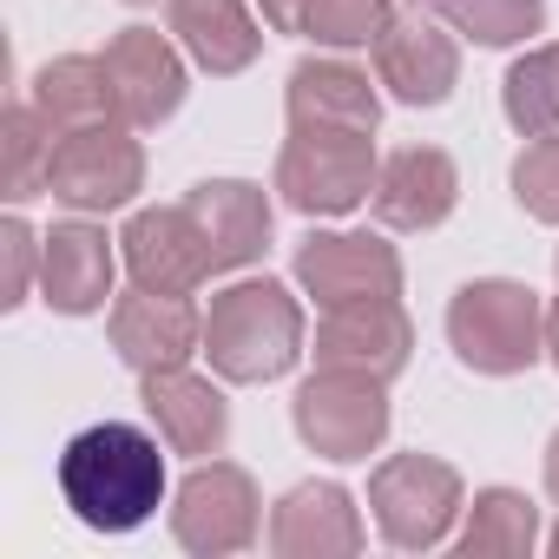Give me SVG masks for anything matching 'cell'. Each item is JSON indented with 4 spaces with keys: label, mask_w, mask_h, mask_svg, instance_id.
<instances>
[{
    "label": "cell",
    "mask_w": 559,
    "mask_h": 559,
    "mask_svg": "<svg viewBox=\"0 0 559 559\" xmlns=\"http://www.w3.org/2000/svg\"><path fill=\"white\" fill-rule=\"evenodd\" d=\"M106 73L119 93V119L126 126H165L185 106V60L158 27H126L106 40Z\"/></svg>",
    "instance_id": "13"
},
{
    "label": "cell",
    "mask_w": 559,
    "mask_h": 559,
    "mask_svg": "<svg viewBox=\"0 0 559 559\" xmlns=\"http://www.w3.org/2000/svg\"><path fill=\"white\" fill-rule=\"evenodd\" d=\"M376 139L343 126H290V145L276 152V191L304 217H343L376 191Z\"/></svg>",
    "instance_id": "4"
},
{
    "label": "cell",
    "mask_w": 559,
    "mask_h": 559,
    "mask_svg": "<svg viewBox=\"0 0 559 559\" xmlns=\"http://www.w3.org/2000/svg\"><path fill=\"white\" fill-rule=\"evenodd\" d=\"M145 185V152L126 132V119L106 126H80L53 139V165H47V191L73 211H119L132 204V191Z\"/></svg>",
    "instance_id": "7"
},
{
    "label": "cell",
    "mask_w": 559,
    "mask_h": 559,
    "mask_svg": "<svg viewBox=\"0 0 559 559\" xmlns=\"http://www.w3.org/2000/svg\"><path fill=\"white\" fill-rule=\"evenodd\" d=\"M415 356V323L395 297L330 304L317 323V369H356L376 382H395Z\"/></svg>",
    "instance_id": "9"
},
{
    "label": "cell",
    "mask_w": 559,
    "mask_h": 559,
    "mask_svg": "<svg viewBox=\"0 0 559 559\" xmlns=\"http://www.w3.org/2000/svg\"><path fill=\"white\" fill-rule=\"evenodd\" d=\"M171 34H178V47H185L204 73H217V80L243 73V67L263 53V34H257V21L243 14V0H171Z\"/></svg>",
    "instance_id": "21"
},
{
    "label": "cell",
    "mask_w": 559,
    "mask_h": 559,
    "mask_svg": "<svg viewBox=\"0 0 559 559\" xmlns=\"http://www.w3.org/2000/svg\"><path fill=\"white\" fill-rule=\"evenodd\" d=\"M112 237L99 224H53L40 237V297L60 317H93L112 297Z\"/></svg>",
    "instance_id": "16"
},
{
    "label": "cell",
    "mask_w": 559,
    "mask_h": 559,
    "mask_svg": "<svg viewBox=\"0 0 559 559\" xmlns=\"http://www.w3.org/2000/svg\"><path fill=\"white\" fill-rule=\"evenodd\" d=\"M0 257H8V276H0V310H21L34 270H40V237L27 230V217H8V224H0Z\"/></svg>",
    "instance_id": "29"
},
{
    "label": "cell",
    "mask_w": 559,
    "mask_h": 559,
    "mask_svg": "<svg viewBox=\"0 0 559 559\" xmlns=\"http://www.w3.org/2000/svg\"><path fill=\"white\" fill-rule=\"evenodd\" d=\"M270 552L276 559H349L362 552V513L336 480H304L270 513Z\"/></svg>",
    "instance_id": "14"
},
{
    "label": "cell",
    "mask_w": 559,
    "mask_h": 559,
    "mask_svg": "<svg viewBox=\"0 0 559 559\" xmlns=\"http://www.w3.org/2000/svg\"><path fill=\"white\" fill-rule=\"evenodd\" d=\"M204 356L224 382H276L304 356V310L284 284L243 276L204 310Z\"/></svg>",
    "instance_id": "2"
},
{
    "label": "cell",
    "mask_w": 559,
    "mask_h": 559,
    "mask_svg": "<svg viewBox=\"0 0 559 559\" xmlns=\"http://www.w3.org/2000/svg\"><path fill=\"white\" fill-rule=\"evenodd\" d=\"M257 8H263V21H270L276 34H304V21H310L317 0H257Z\"/></svg>",
    "instance_id": "30"
},
{
    "label": "cell",
    "mask_w": 559,
    "mask_h": 559,
    "mask_svg": "<svg viewBox=\"0 0 559 559\" xmlns=\"http://www.w3.org/2000/svg\"><path fill=\"white\" fill-rule=\"evenodd\" d=\"M297 284L330 310V304H362V297H402V257L395 243L369 230H317L297 243Z\"/></svg>",
    "instance_id": "10"
},
{
    "label": "cell",
    "mask_w": 559,
    "mask_h": 559,
    "mask_svg": "<svg viewBox=\"0 0 559 559\" xmlns=\"http://www.w3.org/2000/svg\"><path fill=\"white\" fill-rule=\"evenodd\" d=\"M369 507L395 552H428L461 520V474L441 454H389L369 474Z\"/></svg>",
    "instance_id": "5"
},
{
    "label": "cell",
    "mask_w": 559,
    "mask_h": 559,
    "mask_svg": "<svg viewBox=\"0 0 559 559\" xmlns=\"http://www.w3.org/2000/svg\"><path fill=\"white\" fill-rule=\"evenodd\" d=\"M546 552H559V526H552V539H546Z\"/></svg>",
    "instance_id": "33"
},
{
    "label": "cell",
    "mask_w": 559,
    "mask_h": 559,
    "mask_svg": "<svg viewBox=\"0 0 559 559\" xmlns=\"http://www.w3.org/2000/svg\"><path fill=\"white\" fill-rule=\"evenodd\" d=\"M112 349L126 369L158 376V369H185L204 349V317L185 304V290H132L112 304Z\"/></svg>",
    "instance_id": "11"
},
{
    "label": "cell",
    "mask_w": 559,
    "mask_h": 559,
    "mask_svg": "<svg viewBox=\"0 0 559 559\" xmlns=\"http://www.w3.org/2000/svg\"><path fill=\"white\" fill-rule=\"evenodd\" d=\"M290 421L323 461H369L389 435V382L356 369H317L297 389Z\"/></svg>",
    "instance_id": "6"
},
{
    "label": "cell",
    "mask_w": 559,
    "mask_h": 559,
    "mask_svg": "<svg viewBox=\"0 0 559 559\" xmlns=\"http://www.w3.org/2000/svg\"><path fill=\"white\" fill-rule=\"evenodd\" d=\"M185 211L198 217L217 270H237V263L263 257V243H270V198L257 185H243V178H204V185H191Z\"/></svg>",
    "instance_id": "19"
},
{
    "label": "cell",
    "mask_w": 559,
    "mask_h": 559,
    "mask_svg": "<svg viewBox=\"0 0 559 559\" xmlns=\"http://www.w3.org/2000/svg\"><path fill=\"white\" fill-rule=\"evenodd\" d=\"M0 139H8V198H34L47 191V165H53V126L40 119V106H8L0 119Z\"/></svg>",
    "instance_id": "26"
},
{
    "label": "cell",
    "mask_w": 559,
    "mask_h": 559,
    "mask_svg": "<svg viewBox=\"0 0 559 559\" xmlns=\"http://www.w3.org/2000/svg\"><path fill=\"white\" fill-rule=\"evenodd\" d=\"M513 198H520L526 217L559 224V139H533L513 158Z\"/></svg>",
    "instance_id": "28"
},
{
    "label": "cell",
    "mask_w": 559,
    "mask_h": 559,
    "mask_svg": "<svg viewBox=\"0 0 559 559\" xmlns=\"http://www.w3.org/2000/svg\"><path fill=\"white\" fill-rule=\"evenodd\" d=\"M428 8L474 47H520L546 27V0H428Z\"/></svg>",
    "instance_id": "25"
},
{
    "label": "cell",
    "mask_w": 559,
    "mask_h": 559,
    "mask_svg": "<svg viewBox=\"0 0 559 559\" xmlns=\"http://www.w3.org/2000/svg\"><path fill=\"white\" fill-rule=\"evenodd\" d=\"M454 198H461V171L435 145H408V152L382 158L376 191H369V204L389 230H435L454 211Z\"/></svg>",
    "instance_id": "17"
},
{
    "label": "cell",
    "mask_w": 559,
    "mask_h": 559,
    "mask_svg": "<svg viewBox=\"0 0 559 559\" xmlns=\"http://www.w3.org/2000/svg\"><path fill=\"white\" fill-rule=\"evenodd\" d=\"M60 500L93 533H132L165 500V454L132 421H93L60 454Z\"/></svg>",
    "instance_id": "1"
},
{
    "label": "cell",
    "mask_w": 559,
    "mask_h": 559,
    "mask_svg": "<svg viewBox=\"0 0 559 559\" xmlns=\"http://www.w3.org/2000/svg\"><path fill=\"white\" fill-rule=\"evenodd\" d=\"M145 382V415L158 421V435H165V448L171 454H217L224 441H230V402L204 382V376H191V369H158V376H139Z\"/></svg>",
    "instance_id": "18"
},
{
    "label": "cell",
    "mask_w": 559,
    "mask_h": 559,
    "mask_svg": "<svg viewBox=\"0 0 559 559\" xmlns=\"http://www.w3.org/2000/svg\"><path fill=\"white\" fill-rule=\"evenodd\" d=\"M132 8H145V0H132Z\"/></svg>",
    "instance_id": "34"
},
{
    "label": "cell",
    "mask_w": 559,
    "mask_h": 559,
    "mask_svg": "<svg viewBox=\"0 0 559 559\" xmlns=\"http://www.w3.org/2000/svg\"><path fill=\"white\" fill-rule=\"evenodd\" d=\"M126 270H132V284L145 290H198L204 276H217V257L198 230V217L185 204H158V211H139L126 224Z\"/></svg>",
    "instance_id": "12"
},
{
    "label": "cell",
    "mask_w": 559,
    "mask_h": 559,
    "mask_svg": "<svg viewBox=\"0 0 559 559\" xmlns=\"http://www.w3.org/2000/svg\"><path fill=\"white\" fill-rule=\"evenodd\" d=\"M500 106H507V126L520 139H559V47H539V53L513 60L507 86H500Z\"/></svg>",
    "instance_id": "24"
},
{
    "label": "cell",
    "mask_w": 559,
    "mask_h": 559,
    "mask_svg": "<svg viewBox=\"0 0 559 559\" xmlns=\"http://www.w3.org/2000/svg\"><path fill=\"white\" fill-rule=\"evenodd\" d=\"M448 343L474 376H526L546 356V304L513 276H480L448 304Z\"/></svg>",
    "instance_id": "3"
},
{
    "label": "cell",
    "mask_w": 559,
    "mask_h": 559,
    "mask_svg": "<svg viewBox=\"0 0 559 559\" xmlns=\"http://www.w3.org/2000/svg\"><path fill=\"white\" fill-rule=\"evenodd\" d=\"M454 546H461V559H520L539 546V507L513 487H487V493H474Z\"/></svg>",
    "instance_id": "23"
},
{
    "label": "cell",
    "mask_w": 559,
    "mask_h": 559,
    "mask_svg": "<svg viewBox=\"0 0 559 559\" xmlns=\"http://www.w3.org/2000/svg\"><path fill=\"white\" fill-rule=\"evenodd\" d=\"M389 0H317L310 21H304V40H323V47H376V34L389 27Z\"/></svg>",
    "instance_id": "27"
},
{
    "label": "cell",
    "mask_w": 559,
    "mask_h": 559,
    "mask_svg": "<svg viewBox=\"0 0 559 559\" xmlns=\"http://www.w3.org/2000/svg\"><path fill=\"white\" fill-rule=\"evenodd\" d=\"M546 356H552V369H559V304L546 310Z\"/></svg>",
    "instance_id": "32"
},
{
    "label": "cell",
    "mask_w": 559,
    "mask_h": 559,
    "mask_svg": "<svg viewBox=\"0 0 559 559\" xmlns=\"http://www.w3.org/2000/svg\"><path fill=\"white\" fill-rule=\"evenodd\" d=\"M34 106L53 132H80V126H106L119 119V93H112V73L106 60L93 53H67V60H47L34 73Z\"/></svg>",
    "instance_id": "22"
},
{
    "label": "cell",
    "mask_w": 559,
    "mask_h": 559,
    "mask_svg": "<svg viewBox=\"0 0 559 559\" xmlns=\"http://www.w3.org/2000/svg\"><path fill=\"white\" fill-rule=\"evenodd\" d=\"M257 480L230 461H204L178 480L171 493V533L185 552H204V559H224V552H243L257 539Z\"/></svg>",
    "instance_id": "8"
},
{
    "label": "cell",
    "mask_w": 559,
    "mask_h": 559,
    "mask_svg": "<svg viewBox=\"0 0 559 559\" xmlns=\"http://www.w3.org/2000/svg\"><path fill=\"white\" fill-rule=\"evenodd\" d=\"M546 493H552V500H559V435H552V441H546Z\"/></svg>",
    "instance_id": "31"
},
{
    "label": "cell",
    "mask_w": 559,
    "mask_h": 559,
    "mask_svg": "<svg viewBox=\"0 0 559 559\" xmlns=\"http://www.w3.org/2000/svg\"><path fill=\"white\" fill-rule=\"evenodd\" d=\"M290 126H343V132H376L382 99L369 86V73L343 67V60H304L290 73Z\"/></svg>",
    "instance_id": "20"
},
{
    "label": "cell",
    "mask_w": 559,
    "mask_h": 559,
    "mask_svg": "<svg viewBox=\"0 0 559 559\" xmlns=\"http://www.w3.org/2000/svg\"><path fill=\"white\" fill-rule=\"evenodd\" d=\"M376 80L402 99V106H441L461 80V47L421 21V14H395L376 34Z\"/></svg>",
    "instance_id": "15"
}]
</instances>
